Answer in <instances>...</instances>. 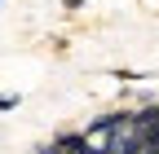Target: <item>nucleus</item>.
Returning <instances> with one entry per match:
<instances>
[{
  "label": "nucleus",
  "instance_id": "obj_1",
  "mask_svg": "<svg viewBox=\"0 0 159 154\" xmlns=\"http://www.w3.org/2000/svg\"><path fill=\"white\" fill-rule=\"evenodd\" d=\"M18 106H22L18 92H0V114H9V110H18Z\"/></svg>",
  "mask_w": 159,
  "mask_h": 154
},
{
  "label": "nucleus",
  "instance_id": "obj_2",
  "mask_svg": "<svg viewBox=\"0 0 159 154\" xmlns=\"http://www.w3.org/2000/svg\"><path fill=\"white\" fill-rule=\"evenodd\" d=\"M150 101H159V92H150V88H142V92H133V106H150Z\"/></svg>",
  "mask_w": 159,
  "mask_h": 154
},
{
  "label": "nucleus",
  "instance_id": "obj_3",
  "mask_svg": "<svg viewBox=\"0 0 159 154\" xmlns=\"http://www.w3.org/2000/svg\"><path fill=\"white\" fill-rule=\"evenodd\" d=\"M35 154H62V150H57V141H40V145H35Z\"/></svg>",
  "mask_w": 159,
  "mask_h": 154
},
{
  "label": "nucleus",
  "instance_id": "obj_4",
  "mask_svg": "<svg viewBox=\"0 0 159 154\" xmlns=\"http://www.w3.org/2000/svg\"><path fill=\"white\" fill-rule=\"evenodd\" d=\"M57 5H62L66 13H80V9H84V0H57Z\"/></svg>",
  "mask_w": 159,
  "mask_h": 154
},
{
  "label": "nucleus",
  "instance_id": "obj_5",
  "mask_svg": "<svg viewBox=\"0 0 159 154\" xmlns=\"http://www.w3.org/2000/svg\"><path fill=\"white\" fill-rule=\"evenodd\" d=\"M0 5H5V0H0Z\"/></svg>",
  "mask_w": 159,
  "mask_h": 154
}]
</instances>
